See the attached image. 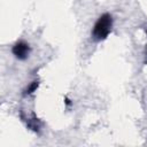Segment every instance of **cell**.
I'll use <instances>...</instances> for the list:
<instances>
[{
  "instance_id": "2",
  "label": "cell",
  "mask_w": 147,
  "mask_h": 147,
  "mask_svg": "<svg viewBox=\"0 0 147 147\" xmlns=\"http://www.w3.org/2000/svg\"><path fill=\"white\" fill-rule=\"evenodd\" d=\"M29 52H30V47H29V45H28L26 42H24V41H18V42H16V44L14 45V47H13V54H14L17 59H20V60L26 59L28 55H29Z\"/></svg>"
},
{
  "instance_id": "3",
  "label": "cell",
  "mask_w": 147,
  "mask_h": 147,
  "mask_svg": "<svg viewBox=\"0 0 147 147\" xmlns=\"http://www.w3.org/2000/svg\"><path fill=\"white\" fill-rule=\"evenodd\" d=\"M38 85H39V83H38L37 80L32 82V83L26 87V90H25V94H31L32 92H34V91L38 88Z\"/></svg>"
},
{
  "instance_id": "1",
  "label": "cell",
  "mask_w": 147,
  "mask_h": 147,
  "mask_svg": "<svg viewBox=\"0 0 147 147\" xmlns=\"http://www.w3.org/2000/svg\"><path fill=\"white\" fill-rule=\"evenodd\" d=\"M111 25H113V20L111 16L109 14H103L101 15L98 21L94 24L93 28V37L96 40H102L105 38H107V36L109 34L110 30H111Z\"/></svg>"
}]
</instances>
